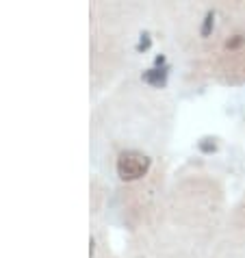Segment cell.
Returning <instances> with one entry per match:
<instances>
[{
    "label": "cell",
    "mask_w": 245,
    "mask_h": 258,
    "mask_svg": "<svg viewBox=\"0 0 245 258\" xmlns=\"http://www.w3.org/2000/svg\"><path fill=\"white\" fill-rule=\"evenodd\" d=\"M150 165H152L150 156L128 150V152H121L117 156V176L121 180H137V178L148 174Z\"/></svg>",
    "instance_id": "cell-1"
},
{
    "label": "cell",
    "mask_w": 245,
    "mask_h": 258,
    "mask_svg": "<svg viewBox=\"0 0 245 258\" xmlns=\"http://www.w3.org/2000/svg\"><path fill=\"white\" fill-rule=\"evenodd\" d=\"M143 83L148 85H154V87H161V85L167 83V68H152V70H146L143 72Z\"/></svg>",
    "instance_id": "cell-2"
},
{
    "label": "cell",
    "mask_w": 245,
    "mask_h": 258,
    "mask_svg": "<svg viewBox=\"0 0 245 258\" xmlns=\"http://www.w3.org/2000/svg\"><path fill=\"white\" fill-rule=\"evenodd\" d=\"M213 26H215V13L208 11L206 16H204V22H202V28H200L202 37H208V35L213 33Z\"/></svg>",
    "instance_id": "cell-3"
},
{
    "label": "cell",
    "mask_w": 245,
    "mask_h": 258,
    "mask_svg": "<svg viewBox=\"0 0 245 258\" xmlns=\"http://www.w3.org/2000/svg\"><path fill=\"white\" fill-rule=\"evenodd\" d=\"M152 46V39H150V33H141L139 44H137V52H146V50Z\"/></svg>",
    "instance_id": "cell-4"
},
{
    "label": "cell",
    "mask_w": 245,
    "mask_h": 258,
    "mask_svg": "<svg viewBox=\"0 0 245 258\" xmlns=\"http://www.w3.org/2000/svg\"><path fill=\"white\" fill-rule=\"evenodd\" d=\"M200 150L202 152H206V154H211V152H215V150H217V143H215V139H202L200 141Z\"/></svg>",
    "instance_id": "cell-5"
},
{
    "label": "cell",
    "mask_w": 245,
    "mask_h": 258,
    "mask_svg": "<svg viewBox=\"0 0 245 258\" xmlns=\"http://www.w3.org/2000/svg\"><path fill=\"white\" fill-rule=\"evenodd\" d=\"M241 44H245V37H243V35H234V39L226 41V48H239Z\"/></svg>",
    "instance_id": "cell-6"
},
{
    "label": "cell",
    "mask_w": 245,
    "mask_h": 258,
    "mask_svg": "<svg viewBox=\"0 0 245 258\" xmlns=\"http://www.w3.org/2000/svg\"><path fill=\"white\" fill-rule=\"evenodd\" d=\"M93 254H96V241L91 239V241H89V256L93 258Z\"/></svg>",
    "instance_id": "cell-7"
},
{
    "label": "cell",
    "mask_w": 245,
    "mask_h": 258,
    "mask_svg": "<svg viewBox=\"0 0 245 258\" xmlns=\"http://www.w3.org/2000/svg\"><path fill=\"white\" fill-rule=\"evenodd\" d=\"M154 66L158 68V66H165V56L161 54V56H156V59H154Z\"/></svg>",
    "instance_id": "cell-8"
}]
</instances>
